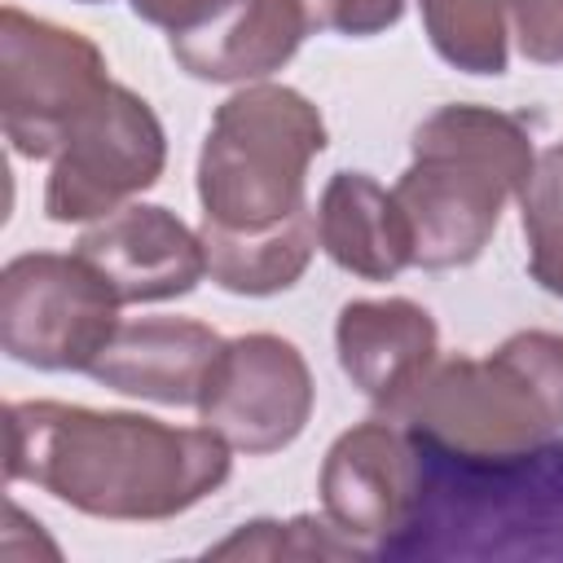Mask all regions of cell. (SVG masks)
I'll return each instance as SVG.
<instances>
[{
    "label": "cell",
    "instance_id": "cell-1",
    "mask_svg": "<svg viewBox=\"0 0 563 563\" xmlns=\"http://www.w3.org/2000/svg\"><path fill=\"white\" fill-rule=\"evenodd\" d=\"M233 449L211 427L62 400H13L4 413V475L35 484L79 515L163 523L211 497Z\"/></svg>",
    "mask_w": 563,
    "mask_h": 563
},
{
    "label": "cell",
    "instance_id": "cell-2",
    "mask_svg": "<svg viewBox=\"0 0 563 563\" xmlns=\"http://www.w3.org/2000/svg\"><path fill=\"white\" fill-rule=\"evenodd\" d=\"M413 440V435H409ZM422 479L387 559L563 563V440L497 457H453L418 444Z\"/></svg>",
    "mask_w": 563,
    "mask_h": 563
},
{
    "label": "cell",
    "instance_id": "cell-3",
    "mask_svg": "<svg viewBox=\"0 0 563 563\" xmlns=\"http://www.w3.org/2000/svg\"><path fill=\"white\" fill-rule=\"evenodd\" d=\"M537 163L523 119L493 106H440L413 132L396 202L413 233L418 268H466L484 255L510 198Z\"/></svg>",
    "mask_w": 563,
    "mask_h": 563
},
{
    "label": "cell",
    "instance_id": "cell-4",
    "mask_svg": "<svg viewBox=\"0 0 563 563\" xmlns=\"http://www.w3.org/2000/svg\"><path fill=\"white\" fill-rule=\"evenodd\" d=\"M413 444L453 457H497L563 431V334L519 330L488 356H449L391 405Z\"/></svg>",
    "mask_w": 563,
    "mask_h": 563
},
{
    "label": "cell",
    "instance_id": "cell-5",
    "mask_svg": "<svg viewBox=\"0 0 563 563\" xmlns=\"http://www.w3.org/2000/svg\"><path fill=\"white\" fill-rule=\"evenodd\" d=\"M325 150L321 110L286 84H242L211 114L198 154L202 220L268 229L308 207V167Z\"/></svg>",
    "mask_w": 563,
    "mask_h": 563
},
{
    "label": "cell",
    "instance_id": "cell-6",
    "mask_svg": "<svg viewBox=\"0 0 563 563\" xmlns=\"http://www.w3.org/2000/svg\"><path fill=\"white\" fill-rule=\"evenodd\" d=\"M119 295L79 255L31 251L0 277V343L31 369H92L119 330Z\"/></svg>",
    "mask_w": 563,
    "mask_h": 563
},
{
    "label": "cell",
    "instance_id": "cell-7",
    "mask_svg": "<svg viewBox=\"0 0 563 563\" xmlns=\"http://www.w3.org/2000/svg\"><path fill=\"white\" fill-rule=\"evenodd\" d=\"M106 88L110 70L88 35L13 4L0 13V123L22 158H53Z\"/></svg>",
    "mask_w": 563,
    "mask_h": 563
},
{
    "label": "cell",
    "instance_id": "cell-8",
    "mask_svg": "<svg viewBox=\"0 0 563 563\" xmlns=\"http://www.w3.org/2000/svg\"><path fill=\"white\" fill-rule=\"evenodd\" d=\"M167 163V136L145 97L114 84L75 119L53 154L44 211L57 224L101 220L145 194Z\"/></svg>",
    "mask_w": 563,
    "mask_h": 563
},
{
    "label": "cell",
    "instance_id": "cell-9",
    "mask_svg": "<svg viewBox=\"0 0 563 563\" xmlns=\"http://www.w3.org/2000/svg\"><path fill=\"white\" fill-rule=\"evenodd\" d=\"M312 369L303 352L282 334H238L220 347L207 387L198 396V418L224 435L238 453H277L312 418Z\"/></svg>",
    "mask_w": 563,
    "mask_h": 563
},
{
    "label": "cell",
    "instance_id": "cell-10",
    "mask_svg": "<svg viewBox=\"0 0 563 563\" xmlns=\"http://www.w3.org/2000/svg\"><path fill=\"white\" fill-rule=\"evenodd\" d=\"M418 444L391 418H365L343 431L321 462V515L361 541L369 554H383L409 523L418 501Z\"/></svg>",
    "mask_w": 563,
    "mask_h": 563
},
{
    "label": "cell",
    "instance_id": "cell-11",
    "mask_svg": "<svg viewBox=\"0 0 563 563\" xmlns=\"http://www.w3.org/2000/svg\"><path fill=\"white\" fill-rule=\"evenodd\" d=\"M75 251L110 282L119 303H163L207 277L202 238L167 207L128 202L79 233Z\"/></svg>",
    "mask_w": 563,
    "mask_h": 563
},
{
    "label": "cell",
    "instance_id": "cell-12",
    "mask_svg": "<svg viewBox=\"0 0 563 563\" xmlns=\"http://www.w3.org/2000/svg\"><path fill=\"white\" fill-rule=\"evenodd\" d=\"M224 339L189 317H141L119 321L106 352L92 361V378L110 391L154 405H198L207 374Z\"/></svg>",
    "mask_w": 563,
    "mask_h": 563
},
{
    "label": "cell",
    "instance_id": "cell-13",
    "mask_svg": "<svg viewBox=\"0 0 563 563\" xmlns=\"http://www.w3.org/2000/svg\"><path fill=\"white\" fill-rule=\"evenodd\" d=\"M308 31L299 0H224L207 22L167 35V44L194 79L260 84L299 53Z\"/></svg>",
    "mask_w": 563,
    "mask_h": 563
},
{
    "label": "cell",
    "instance_id": "cell-14",
    "mask_svg": "<svg viewBox=\"0 0 563 563\" xmlns=\"http://www.w3.org/2000/svg\"><path fill=\"white\" fill-rule=\"evenodd\" d=\"M334 347L352 387H361L383 413L435 365L440 330L413 299H352L339 308Z\"/></svg>",
    "mask_w": 563,
    "mask_h": 563
},
{
    "label": "cell",
    "instance_id": "cell-15",
    "mask_svg": "<svg viewBox=\"0 0 563 563\" xmlns=\"http://www.w3.org/2000/svg\"><path fill=\"white\" fill-rule=\"evenodd\" d=\"M317 242L352 277L391 282L413 264V233L391 189L365 172H334L317 202Z\"/></svg>",
    "mask_w": 563,
    "mask_h": 563
},
{
    "label": "cell",
    "instance_id": "cell-16",
    "mask_svg": "<svg viewBox=\"0 0 563 563\" xmlns=\"http://www.w3.org/2000/svg\"><path fill=\"white\" fill-rule=\"evenodd\" d=\"M198 238L207 251V277L220 290L251 295V299L290 290L303 277V268L312 264V251L321 246L312 207H303L268 229H220V224L202 220Z\"/></svg>",
    "mask_w": 563,
    "mask_h": 563
},
{
    "label": "cell",
    "instance_id": "cell-17",
    "mask_svg": "<svg viewBox=\"0 0 563 563\" xmlns=\"http://www.w3.org/2000/svg\"><path fill=\"white\" fill-rule=\"evenodd\" d=\"M431 48L466 75H501L510 62L506 0H418Z\"/></svg>",
    "mask_w": 563,
    "mask_h": 563
},
{
    "label": "cell",
    "instance_id": "cell-18",
    "mask_svg": "<svg viewBox=\"0 0 563 563\" xmlns=\"http://www.w3.org/2000/svg\"><path fill=\"white\" fill-rule=\"evenodd\" d=\"M211 559H369L361 541L339 532L325 515L251 519L207 550Z\"/></svg>",
    "mask_w": 563,
    "mask_h": 563
},
{
    "label": "cell",
    "instance_id": "cell-19",
    "mask_svg": "<svg viewBox=\"0 0 563 563\" xmlns=\"http://www.w3.org/2000/svg\"><path fill=\"white\" fill-rule=\"evenodd\" d=\"M519 220H523V238L563 229V141L537 154L532 176L519 189Z\"/></svg>",
    "mask_w": 563,
    "mask_h": 563
},
{
    "label": "cell",
    "instance_id": "cell-20",
    "mask_svg": "<svg viewBox=\"0 0 563 563\" xmlns=\"http://www.w3.org/2000/svg\"><path fill=\"white\" fill-rule=\"evenodd\" d=\"M510 35L537 66H563V0H506Z\"/></svg>",
    "mask_w": 563,
    "mask_h": 563
},
{
    "label": "cell",
    "instance_id": "cell-21",
    "mask_svg": "<svg viewBox=\"0 0 563 563\" xmlns=\"http://www.w3.org/2000/svg\"><path fill=\"white\" fill-rule=\"evenodd\" d=\"M128 4H132V13L141 22L163 26L167 35H180V31L198 26V22H207L224 0H128Z\"/></svg>",
    "mask_w": 563,
    "mask_h": 563
},
{
    "label": "cell",
    "instance_id": "cell-22",
    "mask_svg": "<svg viewBox=\"0 0 563 563\" xmlns=\"http://www.w3.org/2000/svg\"><path fill=\"white\" fill-rule=\"evenodd\" d=\"M405 13V0H339V13H334V31L343 35H378L387 26H396Z\"/></svg>",
    "mask_w": 563,
    "mask_h": 563
},
{
    "label": "cell",
    "instance_id": "cell-23",
    "mask_svg": "<svg viewBox=\"0 0 563 563\" xmlns=\"http://www.w3.org/2000/svg\"><path fill=\"white\" fill-rule=\"evenodd\" d=\"M528 273L541 290L563 299V229L528 238Z\"/></svg>",
    "mask_w": 563,
    "mask_h": 563
},
{
    "label": "cell",
    "instance_id": "cell-24",
    "mask_svg": "<svg viewBox=\"0 0 563 563\" xmlns=\"http://www.w3.org/2000/svg\"><path fill=\"white\" fill-rule=\"evenodd\" d=\"M303 13H308V26L312 31H334V13H339V0H299Z\"/></svg>",
    "mask_w": 563,
    "mask_h": 563
},
{
    "label": "cell",
    "instance_id": "cell-25",
    "mask_svg": "<svg viewBox=\"0 0 563 563\" xmlns=\"http://www.w3.org/2000/svg\"><path fill=\"white\" fill-rule=\"evenodd\" d=\"M79 4H97V0H79Z\"/></svg>",
    "mask_w": 563,
    "mask_h": 563
}]
</instances>
